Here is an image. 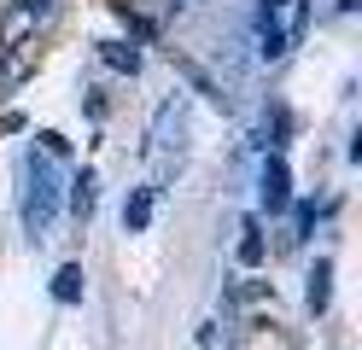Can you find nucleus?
I'll use <instances>...</instances> for the list:
<instances>
[{
    "label": "nucleus",
    "mask_w": 362,
    "mask_h": 350,
    "mask_svg": "<svg viewBox=\"0 0 362 350\" xmlns=\"http://www.w3.org/2000/svg\"><path fill=\"white\" fill-rule=\"evenodd\" d=\"M18 210H24V233L35 245L53 240L59 210H64V175H59L53 152H24L18 158Z\"/></svg>",
    "instance_id": "obj_1"
},
{
    "label": "nucleus",
    "mask_w": 362,
    "mask_h": 350,
    "mask_svg": "<svg viewBox=\"0 0 362 350\" xmlns=\"http://www.w3.org/2000/svg\"><path fill=\"white\" fill-rule=\"evenodd\" d=\"M304 23H310V0H257V18H252V47L263 64L286 59L292 47L304 41Z\"/></svg>",
    "instance_id": "obj_2"
},
{
    "label": "nucleus",
    "mask_w": 362,
    "mask_h": 350,
    "mask_svg": "<svg viewBox=\"0 0 362 350\" xmlns=\"http://www.w3.org/2000/svg\"><path fill=\"white\" fill-rule=\"evenodd\" d=\"M59 6L64 0H12L6 18H0V47H24L30 35H41L59 18Z\"/></svg>",
    "instance_id": "obj_3"
},
{
    "label": "nucleus",
    "mask_w": 362,
    "mask_h": 350,
    "mask_svg": "<svg viewBox=\"0 0 362 350\" xmlns=\"http://www.w3.org/2000/svg\"><path fill=\"white\" fill-rule=\"evenodd\" d=\"M181 129H187V111H181V100H164L152 117V152H170L181 146Z\"/></svg>",
    "instance_id": "obj_4"
},
{
    "label": "nucleus",
    "mask_w": 362,
    "mask_h": 350,
    "mask_svg": "<svg viewBox=\"0 0 362 350\" xmlns=\"http://www.w3.org/2000/svg\"><path fill=\"white\" fill-rule=\"evenodd\" d=\"M286 204H292V175H286L281 158H269L263 163V210H269V216H281Z\"/></svg>",
    "instance_id": "obj_5"
},
{
    "label": "nucleus",
    "mask_w": 362,
    "mask_h": 350,
    "mask_svg": "<svg viewBox=\"0 0 362 350\" xmlns=\"http://www.w3.org/2000/svg\"><path fill=\"white\" fill-rule=\"evenodd\" d=\"M152 193H158V187H134V193H129V204H123V228H129V233H146V222H152Z\"/></svg>",
    "instance_id": "obj_6"
},
{
    "label": "nucleus",
    "mask_w": 362,
    "mask_h": 350,
    "mask_svg": "<svg viewBox=\"0 0 362 350\" xmlns=\"http://www.w3.org/2000/svg\"><path fill=\"white\" fill-rule=\"evenodd\" d=\"M327 292H333V263L322 257V263L310 269V286H304V303H310V315H322V310H327Z\"/></svg>",
    "instance_id": "obj_7"
},
{
    "label": "nucleus",
    "mask_w": 362,
    "mask_h": 350,
    "mask_svg": "<svg viewBox=\"0 0 362 350\" xmlns=\"http://www.w3.org/2000/svg\"><path fill=\"white\" fill-rule=\"evenodd\" d=\"M100 59H105L111 70H123V76H134V70H141V53H134L129 41H100Z\"/></svg>",
    "instance_id": "obj_8"
},
{
    "label": "nucleus",
    "mask_w": 362,
    "mask_h": 350,
    "mask_svg": "<svg viewBox=\"0 0 362 350\" xmlns=\"http://www.w3.org/2000/svg\"><path fill=\"white\" fill-rule=\"evenodd\" d=\"M82 280H88L82 263H64V269L53 274V298H59V303H76V298H82Z\"/></svg>",
    "instance_id": "obj_9"
},
{
    "label": "nucleus",
    "mask_w": 362,
    "mask_h": 350,
    "mask_svg": "<svg viewBox=\"0 0 362 350\" xmlns=\"http://www.w3.org/2000/svg\"><path fill=\"white\" fill-rule=\"evenodd\" d=\"M240 263H245V269H257V263H263V228H257V222H245V228H240Z\"/></svg>",
    "instance_id": "obj_10"
},
{
    "label": "nucleus",
    "mask_w": 362,
    "mask_h": 350,
    "mask_svg": "<svg viewBox=\"0 0 362 350\" xmlns=\"http://www.w3.org/2000/svg\"><path fill=\"white\" fill-rule=\"evenodd\" d=\"M71 210H76V216H82V222H88V216H94V175H88V170H82V175L71 181Z\"/></svg>",
    "instance_id": "obj_11"
}]
</instances>
